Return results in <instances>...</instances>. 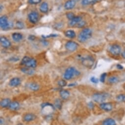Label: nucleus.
Returning <instances> with one entry per match:
<instances>
[{
	"mask_svg": "<svg viewBox=\"0 0 125 125\" xmlns=\"http://www.w3.org/2000/svg\"><path fill=\"white\" fill-rule=\"evenodd\" d=\"M82 20L81 17L79 16H75L72 20H70L69 25L70 27H76L77 25Z\"/></svg>",
	"mask_w": 125,
	"mask_h": 125,
	"instance_id": "ddd939ff",
	"label": "nucleus"
},
{
	"mask_svg": "<svg viewBox=\"0 0 125 125\" xmlns=\"http://www.w3.org/2000/svg\"><path fill=\"white\" fill-rule=\"evenodd\" d=\"M65 48L67 50L70 52L75 51L78 47V45L73 41H68L65 45Z\"/></svg>",
	"mask_w": 125,
	"mask_h": 125,
	"instance_id": "0eeeda50",
	"label": "nucleus"
},
{
	"mask_svg": "<svg viewBox=\"0 0 125 125\" xmlns=\"http://www.w3.org/2000/svg\"><path fill=\"white\" fill-rule=\"evenodd\" d=\"M28 87L30 90L33 91H37L40 88L39 85L37 84V83H34V82L29 83L28 85Z\"/></svg>",
	"mask_w": 125,
	"mask_h": 125,
	"instance_id": "4be33fe9",
	"label": "nucleus"
},
{
	"mask_svg": "<svg viewBox=\"0 0 125 125\" xmlns=\"http://www.w3.org/2000/svg\"><path fill=\"white\" fill-rule=\"evenodd\" d=\"M19 107H20L19 103L17 101H14L11 102L10 105L9 106V107L11 110H16L19 108Z\"/></svg>",
	"mask_w": 125,
	"mask_h": 125,
	"instance_id": "b1692460",
	"label": "nucleus"
},
{
	"mask_svg": "<svg viewBox=\"0 0 125 125\" xmlns=\"http://www.w3.org/2000/svg\"><path fill=\"white\" fill-rule=\"evenodd\" d=\"M59 95L60 97L62 98V99H67L69 98L70 96V93L68 90L63 89L60 91Z\"/></svg>",
	"mask_w": 125,
	"mask_h": 125,
	"instance_id": "dca6fc26",
	"label": "nucleus"
},
{
	"mask_svg": "<svg viewBox=\"0 0 125 125\" xmlns=\"http://www.w3.org/2000/svg\"><path fill=\"white\" fill-rule=\"evenodd\" d=\"M100 108L105 111L109 112L112 110L113 106L112 104L109 102H103L100 105Z\"/></svg>",
	"mask_w": 125,
	"mask_h": 125,
	"instance_id": "9d476101",
	"label": "nucleus"
},
{
	"mask_svg": "<svg viewBox=\"0 0 125 125\" xmlns=\"http://www.w3.org/2000/svg\"><path fill=\"white\" fill-rule=\"evenodd\" d=\"M16 26L18 29H22L24 27V23L21 21H17L16 24Z\"/></svg>",
	"mask_w": 125,
	"mask_h": 125,
	"instance_id": "c756f323",
	"label": "nucleus"
},
{
	"mask_svg": "<svg viewBox=\"0 0 125 125\" xmlns=\"http://www.w3.org/2000/svg\"><path fill=\"white\" fill-rule=\"evenodd\" d=\"M11 102V100L9 98H4L1 101L0 106H1V107L2 108H6L7 107H9Z\"/></svg>",
	"mask_w": 125,
	"mask_h": 125,
	"instance_id": "a211bd4d",
	"label": "nucleus"
},
{
	"mask_svg": "<svg viewBox=\"0 0 125 125\" xmlns=\"http://www.w3.org/2000/svg\"><path fill=\"white\" fill-rule=\"evenodd\" d=\"M92 35V32L90 29L85 28L83 29L78 34V39L80 43H85L91 38Z\"/></svg>",
	"mask_w": 125,
	"mask_h": 125,
	"instance_id": "f257e3e1",
	"label": "nucleus"
},
{
	"mask_svg": "<svg viewBox=\"0 0 125 125\" xmlns=\"http://www.w3.org/2000/svg\"><path fill=\"white\" fill-rule=\"evenodd\" d=\"M55 107L59 109H60L62 107V103L60 99H57L55 101Z\"/></svg>",
	"mask_w": 125,
	"mask_h": 125,
	"instance_id": "c85d7f7f",
	"label": "nucleus"
},
{
	"mask_svg": "<svg viewBox=\"0 0 125 125\" xmlns=\"http://www.w3.org/2000/svg\"><path fill=\"white\" fill-rule=\"evenodd\" d=\"M58 85L61 87H64L67 85V83L66 80L63 79H61L58 81Z\"/></svg>",
	"mask_w": 125,
	"mask_h": 125,
	"instance_id": "cd10ccee",
	"label": "nucleus"
},
{
	"mask_svg": "<svg viewBox=\"0 0 125 125\" xmlns=\"http://www.w3.org/2000/svg\"><path fill=\"white\" fill-rule=\"evenodd\" d=\"M80 72L78 71L75 68L71 67L66 70L63 76L65 80H69L75 76H78Z\"/></svg>",
	"mask_w": 125,
	"mask_h": 125,
	"instance_id": "f03ea898",
	"label": "nucleus"
},
{
	"mask_svg": "<svg viewBox=\"0 0 125 125\" xmlns=\"http://www.w3.org/2000/svg\"><path fill=\"white\" fill-rule=\"evenodd\" d=\"M102 125H116L115 121L111 118H108L104 120L102 123Z\"/></svg>",
	"mask_w": 125,
	"mask_h": 125,
	"instance_id": "412c9836",
	"label": "nucleus"
},
{
	"mask_svg": "<svg viewBox=\"0 0 125 125\" xmlns=\"http://www.w3.org/2000/svg\"><path fill=\"white\" fill-rule=\"evenodd\" d=\"M116 67H117V68L118 69H119V70H122V69H123V67L122 65H120V64H118L116 66Z\"/></svg>",
	"mask_w": 125,
	"mask_h": 125,
	"instance_id": "ea45409f",
	"label": "nucleus"
},
{
	"mask_svg": "<svg viewBox=\"0 0 125 125\" xmlns=\"http://www.w3.org/2000/svg\"><path fill=\"white\" fill-rule=\"evenodd\" d=\"M22 65L25 66L26 67L34 69L37 66L36 61L33 59L30 58L28 56H25L22 59L21 61Z\"/></svg>",
	"mask_w": 125,
	"mask_h": 125,
	"instance_id": "7ed1b4c3",
	"label": "nucleus"
},
{
	"mask_svg": "<svg viewBox=\"0 0 125 125\" xmlns=\"http://www.w3.org/2000/svg\"><path fill=\"white\" fill-rule=\"evenodd\" d=\"M124 89H125V85H124Z\"/></svg>",
	"mask_w": 125,
	"mask_h": 125,
	"instance_id": "37998d69",
	"label": "nucleus"
},
{
	"mask_svg": "<svg viewBox=\"0 0 125 125\" xmlns=\"http://www.w3.org/2000/svg\"><path fill=\"white\" fill-rule=\"evenodd\" d=\"M12 37L15 42H19L23 39V35L19 33H14L12 35Z\"/></svg>",
	"mask_w": 125,
	"mask_h": 125,
	"instance_id": "6ab92c4d",
	"label": "nucleus"
},
{
	"mask_svg": "<svg viewBox=\"0 0 125 125\" xmlns=\"http://www.w3.org/2000/svg\"><path fill=\"white\" fill-rule=\"evenodd\" d=\"M86 22L82 20L81 22H80L78 25L77 26H76L77 28H82L84 27L85 25H86Z\"/></svg>",
	"mask_w": 125,
	"mask_h": 125,
	"instance_id": "f704fd0d",
	"label": "nucleus"
},
{
	"mask_svg": "<svg viewBox=\"0 0 125 125\" xmlns=\"http://www.w3.org/2000/svg\"><path fill=\"white\" fill-rule=\"evenodd\" d=\"M77 85V84L76 83H70V84H69L68 85V86L71 87L76 86Z\"/></svg>",
	"mask_w": 125,
	"mask_h": 125,
	"instance_id": "58836bf2",
	"label": "nucleus"
},
{
	"mask_svg": "<svg viewBox=\"0 0 125 125\" xmlns=\"http://www.w3.org/2000/svg\"><path fill=\"white\" fill-rule=\"evenodd\" d=\"M41 0H29L28 3L31 5H36L40 3Z\"/></svg>",
	"mask_w": 125,
	"mask_h": 125,
	"instance_id": "2f4dec72",
	"label": "nucleus"
},
{
	"mask_svg": "<svg viewBox=\"0 0 125 125\" xmlns=\"http://www.w3.org/2000/svg\"><path fill=\"white\" fill-rule=\"evenodd\" d=\"M0 121H1V122H0V123H1V125H3L4 124L5 121H4V119L1 117V119H0Z\"/></svg>",
	"mask_w": 125,
	"mask_h": 125,
	"instance_id": "a19ab883",
	"label": "nucleus"
},
{
	"mask_svg": "<svg viewBox=\"0 0 125 125\" xmlns=\"http://www.w3.org/2000/svg\"><path fill=\"white\" fill-rule=\"evenodd\" d=\"M82 64L86 67L90 68L93 67L94 64V59L90 56H87L81 59Z\"/></svg>",
	"mask_w": 125,
	"mask_h": 125,
	"instance_id": "39448f33",
	"label": "nucleus"
},
{
	"mask_svg": "<svg viewBox=\"0 0 125 125\" xmlns=\"http://www.w3.org/2000/svg\"><path fill=\"white\" fill-rule=\"evenodd\" d=\"M21 83V80L19 77L12 78L9 82V85L10 86L12 87H17L20 85Z\"/></svg>",
	"mask_w": 125,
	"mask_h": 125,
	"instance_id": "f8f14e48",
	"label": "nucleus"
},
{
	"mask_svg": "<svg viewBox=\"0 0 125 125\" xmlns=\"http://www.w3.org/2000/svg\"><path fill=\"white\" fill-rule=\"evenodd\" d=\"M0 42L1 45L6 48H8L11 46V43L10 41L5 36H1L0 38Z\"/></svg>",
	"mask_w": 125,
	"mask_h": 125,
	"instance_id": "9b49d317",
	"label": "nucleus"
},
{
	"mask_svg": "<svg viewBox=\"0 0 125 125\" xmlns=\"http://www.w3.org/2000/svg\"><path fill=\"white\" fill-rule=\"evenodd\" d=\"M28 18L31 23L35 24L38 21L39 14L36 11H32L28 14Z\"/></svg>",
	"mask_w": 125,
	"mask_h": 125,
	"instance_id": "6e6552de",
	"label": "nucleus"
},
{
	"mask_svg": "<svg viewBox=\"0 0 125 125\" xmlns=\"http://www.w3.org/2000/svg\"><path fill=\"white\" fill-rule=\"evenodd\" d=\"M0 26L3 30L6 31L10 27V25L8 21V18L6 15H4L0 18Z\"/></svg>",
	"mask_w": 125,
	"mask_h": 125,
	"instance_id": "423d86ee",
	"label": "nucleus"
},
{
	"mask_svg": "<svg viewBox=\"0 0 125 125\" xmlns=\"http://www.w3.org/2000/svg\"><path fill=\"white\" fill-rule=\"evenodd\" d=\"M122 56L124 59H125V50H124L122 53Z\"/></svg>",
	"mask_w": 125,
	"mask_h": 125,
	"instance_id": "79ce46f5",
	"label": "nucleus"
},
{
	"mask_svg": "<svg viewBox=\"0 0 125 125\" xmlns=\"http://www.w3.org/2000/svg\"><path fill=\"white\" fill-rule=\"evenodd\" d=\"M21 71L24 73L29 75H32L34 74L35 73V71L34 70H33V69L26 67L21 68Z\"/></svg>",
	"mask_w": 125,
	"mask_h": 125,
	"instance_id": "f3484780",
	"label": "nucleus"
},
{
	"mask_svg": "<svg viewBox=\"0 0 125 125\" xmlns=\"http://www.w3.org/2000/svg\"><path fill=\"white\" fill-rule=\"evenodd\" d=\"M65 35L66 36L69 38H74L76 36V34L74 31L72 30H69L65 32Z\"/></svg>",
	"mask_w": 125,
	"mask_h": 125,
	"instance_id": "5701e85b",
	"label": "nucleus"
},
{
	"mask_svg": "<svg viewBox=\"0 0 125 125\" xmlns=\"http://www.w3.org/2000/svg\"><path fill=\"white\" fill-rule=\"evenodd\" d=\"M9 60L10 61H12V62H17L19 60V58L18 57H13L10 58Z\"/></svg>",
	"mask_w": 125,
	"mask_h": 125,
	"instance_id": "c9c22d12",
	"label": "nucleus"
},
{
	"mask_svg": "<svg viewBox=\"0 0 125 125\" xmlns=\"http://www.w3.org/2000/svg\"><path fill=\"white\" fill-rule=\"evenodd\" d=\"M109 94L105 93H97L93 95L92 98L93 100L98 103L105 102L108 98Z\"/></svg>",
	"mask_w": 125,
	"mask_h": 125,
	"instance_id": "20e7f679",
	"label": "nucleus"
},
{
	"mask_svg": "<svg viewBox=\"0 0 125 125\" xmlns=\"http://www.w3.org/2000/svg\"><path fill=\"white\" fill-rule=\"evenodd\" d=\"M119 81V79L116 76H111L108 79V81L110 84H114L118 83Z\"/></svg>",
	"mask_w": 125,
	"mask_h": 125,
	"instance_id": "393cba45",
	"label": "nucleus"
},
{
	"mask_svg": "<svg viewBox=\"0 0 125 125\" xmlns=\"http://www.w3.org/2000/svg\"><path fill=\"white\" fill-rule=\"evenodd\" d=\"M88 107L90 109H93L94 107V104L93 102L90 101L88 103Z\"/></svg>",
	"mask_w": 125,
	"mask_h": 125,
	"instance_id": "e433bc0d",
	"label": "nucleus"
},
{
	"mask_svg": "<svg viewBox=\"0 0 125 125\" xmlns=\"http://www.w3.org/2000/svg\"><path fill=\"white\" fill-rule=\"evenodd\" d=\"M36 118L35 114L33 113H28L25 114L23 117V120L26 122H30L34 120Z\"/></svg>",
	"mask_w": 125,
	"mask_h": 125,
	"instance_id": "2eb2a0df",
	"label": "nucleus"
},
{
	"mask_svg": "<svg viewBox=\"0 0 125 125\" xmlns=\"http://www.w3.org/2000/svg\"><path fill=\"white\" fill-rule=\"evenodd\" d=\"M40 11L44 13H46L48 12L49 10L48 4L46 2H43L42 3L39 8Z\"/></svg>",
	"mask_w": 125,
	"mask_h": 125,
	"instance_id": "aec40b11",
	"label": "nucleus"
},
{
	"mask_svg": "<svg viewBox=\"0 0 125 125\" xmlns=\"http://www.w3.org/2000/svg\"><path fill=\"white\" fill-rule=\"evenodd\" d=\"M66 17L69 20H71L75 17V14L73 12H68L66 13Z\"/></svg>",
	"mask_w": 125,
	"mask_h": 125,
	"instance_id": "473e14b6",
	"label": "nucleus"
},
{
	"mask_svg": "<svg viewBox=\"0 0 125 125\" xmlns=\"http://www.w3.org/2000/svg\"><path fill=\"white\" fill-rule=\"evenodd\" d=\"M90 81L92 83H94V84H97V83H98V82H99V79L95 76L91 77L90 78Z\"/></svg>",
	"mask_w": 125,
	"mask_h": 125,
	"instance_id": "72a5a7b5",
	"label": "nucleus"
},
{
	"mask_svg": "<svg viewBox=\"0 0 125 125\" xmlns=\"http://www.w3.org/2000/svg\"><path fill=\"white\" fill-rule=\"evenodd\" d=\"M109 51L112 55L118 56L121 53V48L118 45H113L110 47Z\"/></svg>",
	"mask_w": 125,
	"mask_h": 125,
	"instance_id": "1a4fd4ad",
	"label": "nucleus"
},
{
	"mask_svg": "<svg viewBox=\"0 0 125 125\" xmlns=\"http://www.w3.org/2000/svg\"><path fill=\"white\" fill-rule=\"evenodd\" d=\"M76 5L75 0H68L64 5V8L66 10H70L73 9Z\"/></svg>",
	"mask_w": 125,
	"mask_h": 125,
	"instance_id": "4468645a",
	"label": "nucleus"
},
{
	"mask_svg": "<svg viewBox=\"0 0 125 125\" xmlns=\"http://www.w3.org/2000/svg\"><path fill=\"white\" fill-rule=\"evenodd\" d=\"M35 38V36L33 35H30L28 37V39L31 40H34Z\"/></svg>",
	"mask_w": 125,
	"mask_h": 125,
	"instance_id": "4c0bfd02",
	"label": "nucleus"
},
{
	"mask_svg": "<svg viewBox=\"0 0 125 125\" xmlns=\"http://www.w3.org/2000/svg\"><path fill=\"white\" fill-rule=\"evenodd\" d=\"M107 73H102L101 76H100V81L102 82V83H104L105 81L106 77H107Z\"/></svg>",
	"mask_w": 125,
	"mask_h": 125,
	"instance_id": "7c9ffc66",
	"label": "nucleus"
},
{
	"mask_svg": "<svg viewBox=\"0 0 125 125\" xmlns=\"http://www.w3.org/2000/svg\"><path fill=\"white\" fill-rule=\"evenodd\" d=\"M116 99L119 102H124L125 101V94H121L118 95L116 97Z\"/></svg>",
	"mask_w": 125,
	"mask_h": 125,
	"instance_id": "bb28decb",
	"label": "nucleus"
},
{
	"mask_svg": "<svg viewBox=\"0 0 125 125\" xmlns=\"http://www.w3.org/2000/svg\"><path fill=\"white\" fill-rule=\"evenodd\" d=\"M96 0H82L81 4L83 6H87L89 5H92L95 3Z\"/></svg>",
	"mask_w": 125,
	"mask_h": 125,
	"instance_id": "a878e982",
	"label": "nucleus"
}]
</instances>
